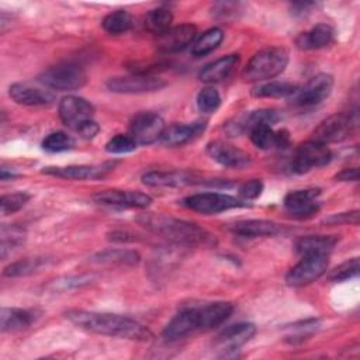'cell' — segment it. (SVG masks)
I'll list each match as a JSON object with an SVG mask.
<instances>
[{
  "instance_id": "cell-1",
  "label": "cell",
  "mask_w": 360,
  "mask_h": 360,
  "mask_svg": "<svg viewBox=\"0 0 360 360\" xmlns=\"http://www.w3.org/2000/svg\"><path fill=\"white\" fill-rule=\"evenodd\" d=\"M233 311L232 304L225 301L191 305L176 314L163 329L166 340H179L198 330H210L225 322Z\"/></svg>"
},
{
  "instance_id": "cell-2",
  "label": "cell",
  "mask_w": 360,
  "mask_h": 360,
  "mask_svg": "<svg viewBox=\"0 0 360 360\" xmlns=\"http://www.w3.org/2000/svg\"><path fill=\"white\" fill-rule=\"evenodd\" d=\"M66 318L77 328L98 335L117 336L138 342H149L153 338L152 332L145 325L132 318L117 314L72 309L66 312Z\"/></svg>"
},
{
  "instance_id": "cell-3",
  "label": "cell",
  "mask_w": 360,
  "mask_h": 360,
  "mask_svg": "<svg viewBox=\"0 0 360 360\" xmlns=\"http://www.w3.org/2000/svg\"><path fill=\"white\" fill-rule=\"evenodd\" d=\"M136 221L150 232L179 245L211 248L217 243L215 236L207 229L184 219L163 214H142L136 218Z\"/></svg>"
},
{
  "instance_id": "cell-4",
  "label": "cell",
  "mask_w": 360,
  "mask_h": 360,
  "mask_svg": "<svg viewBox=\"0 0 360 360\" xmlns=\"http://www.w3.org/2000/svg\"><path fill=\"white\" fill-rule=\"evenodd\" d=\"M288 63V52L280 46L257 51L242 72L246 82H264L278 76Z\"/></svg>"
},
{
  "instance_id": "cell-5",
  "label": "cell",
  "mask_w": 360,
  "mask_h": 360,
  "mask_svg": "<svg viewBox=\"0 0 360 360\" xmlns=\"http://www.w3.org/2000/svg\"><path fill=\"white\" fill-rule=\"evenodd\" d=\"M39 83L46 89L69 91L77 90L86 84L87 75L82 66L73 62H63L44 70L39 77Z\"/></svg>"
},
{
  "instance_id": "cell-6",
  "label": "cell",
  "mask_w": 360,
  "mask_h": 360,
  "mask_svg": "<svg viewBox=\"0 0 360 360\" xmlns=\"http://www.w3.org/2000/svg\"><path fill=\"white\" fill-rule=\"evenodd\" d=\"M329 255L312 253L304 255L302 259L292 266L285 274V283L290 287H304L318 280L328 269Z\"/></svg>"
},
{
  "instance_id": "cell-7",
  "label": "cell",
  "mask_w": 360,
  "mask_h": 360,
  "mask_svg": "<svg viewBox=\"0 0 360 360\" xmlns=\"http://www.w3.org/2000/svg\"><path fill=\"white\" fill-rule=\"evenodd\" d=\"M356 120L353 114L339 112L323 120L312 132L311 141L328 145L345 141L353 131Z\"/></svg>"
},
{
  "instance_id": "cell-8",
  "label": "cell",
  "mask_w": 360,
  "mask_h": 360,
  "mask_svg": "<svg viewBox=\"0 0 360 360\" xmlns=\"http://www.w3.org/2000/svg\"><path fill=\"white\" fill-rule=\"evenodd\" d=\"M183 205L191 211L211 215L231 208L245 207L246 202L224 193H197L186 197L183 200Z\"/></svg>"
},
{
  "instance_id": "cell-9",
  "label": "cell",
  "mask_w": 360,
  "mask_h": 360,
  "mask_svg": "<svg viewBox=\"0 0 360 360\" xmlns=\"http://www.w3.org/2000/svg\"><path fill=\"white\" fill-rule=\"evenodd\" d=\"M166 82L159 76L149 73H135L128 76H117L107 80L108 90L121 94H141L160 90Z\"/></svg>"
},
{
  "instance_id": "cell-10",
  "label": "cell",
  "mask_w": 360,
  "mask_h": 360,
  "mask_svg": "<svg viewBox=\"0 0 360 360\" xmlns=\"http://www.w3.org/2000/svg\"><path fill=\"white\" fill-rule=\"evenodd\" d=\"M332 160V152L328 145L308 141L300 145L291 160V170L302 174L315 167L326 166Z\"/></svg>"
},
{
  "instance_id": "cell-11",
  "label": "cell",
  "mask_w": 360,
  "mask_h": 360,
  "mask_svg": "<svg viewBox=\"0 0 360 360\" xmlns=\"http://www.w3.org/2000/svg\"><path fill=\"white\" fill-rule=\"evenodd\" d=\"M165 128V121L159 114L141 111L129 122V135L138 145H150L162 138Z\"/></svg>"
},
{
  "instance_id": "cell-12",
  "label": "cell",
  "mask_w": 360,
  "mask_h": 360,
  "mask_svg": "<svg viewBox=\"0 0 360 360\" xmlns=\"http://www.w3.org/2000/svg\"><path fill=\"white\" fill-rule=\"evenodd\" d=\"M332 89L333 77L328 73H319L309 79L302 87L297 89L292 101L300 107H314L328 98Z\"/></svg>"
},
{
  "instance_id": "cell-13",
  "label": "cell",
  "mask_w": 360,
  "mask_h": 360,
  "mask_svg": "<svg viewBox=\"0 0 360 360\" xmlns=\"http://www.w3.org/2000/svg\"><path fill=\"white\" fill-rule=\"evenodd\" d=\"M94 115V107L90 101L79 96H66L59 103V117L62 122L77 132V129L91 121Z\"/></svg>"
},
{
  "instance_id": "cell-14",
  "label": "cell",
  "mask_w": 360,
  "mask_h": 360,
  "mask_svg": "<svg viewBox=\"0 0 360 360\" xmlns=\"http://www.w3.org/2000/svg\"><path fill=\"white\" fill-rule=\"evenodd\" d=\"M319 188H304L290 191L284 197V208L294 218H309L321 208Z\"/></svg>"
},
{
  "instance_id": "cell-15",
  "label": "cell",
  "mask_w": 360,
  "mask_h": 360,
  "mask_svg": "<svg viewBox=\"0 0 360 360\" xmlns=\"http://www.w3.org/2000/svg\"><path fill=\"white\" fill-rule=\"evenodd\" d=\"M197 37V28L193 24H180L170 27L165 32L156 35V48L165 53H173L183 51L186 46L194 42Z\"/></svg>"
},
{
  "instance_id": "cell-16",
  "label": "cell",
  "mask_w": 360,
  "mask_h": 360,
  "mask_svg": "<svg viewBox=\"0 0 360 360\" xmlns=\"http://www.w3.org/2000/svg\"><path fill=\"white\" fill-rule=\"evenodd\" d=\"M207 153L210 158L225 167L232 169H242L252 163V158L245 150L225 143L222 141H214L207 145Z\"/></svg>"
},
{
  "instance_id": "cell-17",
  "label": "cell",
  "mask_w": 360,
  "mask_h": 360,
  "mask_svg": "<svg viewBox=\"0 0 360 360\" xmlns=\"http://www.w3.org/2000/svg\"><path fill=\"white\" fill-rule=\"evenodd\" d=\"M8 94L17 104L28 107L49 105L55 100V94L51 90L34 86L28 82L13 83L8 89Z\"/></svg>"
},
{
  "instance_id": "cell-18",
  "label": "cell",
  "mask_w": 360,
  "mask_h": 360,
  "mask_svg": "<svg viewBox=\"0 0 360 360\" xmlns=\"http://www.w3.org/2000/svg\"><path fill=\"white\" fill-rule=\"evenodd\" d=\"M278 120H280V114L276 110L260 108V110L249 111V112H245L239 117H235L233 120H231L229 122L225 124L224 129L226 131V134L229 136H238L243 132H248L250 129V127H253L255 124L266 122V124L273 125Z\"/></svg>"
},
{
  "instance_id": "cell-19",
  "label": "cell",
  "mask_w": 360,
  "mask_h": 360,
  "mask_svg": "<svg viewBox=\"0 0 360 360\" xmlns=\"http://www.w3.org/2000/svg\"><path fill=\"white\" fill-rule=\"evenodd\" d=\"M256 333V326L250 322H239L225 328L215 339V347L222 352H233L248 343Z\"/></svg>"
},
{
  "instance_id": "cell-20",
  "label": "cell",
  "mask_w": 360,
  "mask_h": 360,
  "mask_svg": "<svg viewBox=\"0 0 360 360\" xmlns=\"http://www.w3.org/2000/svg\"><path fill=\"white\" fill-rule=\"evenodd\" d=\"M111 163H104L98 166L89 165H70V166H48L44 167L42 173L68 179V180H87V179H100L108 170H111Z\"/></svg>"
},
{
  "instance_id": "cell-21",
  "label": "cell",
  "mask_w": 360,
  "mask_h": 360,
  "mask_svg": "<svg viewBox=\"0 0 360 360\" xmlns=\"http://www.w3.org/2000/svg\"><path fill=\"white\" fill-rule=\"evenodd\" d=\"M94 198L101 204L124 208H146L152 202L150 195L131 190H105L98 193Z\"/></svg>"
},
{
  "instance_id": "cell-22",
  "label": "cell",
  "mask_w": 360,
  "mask_h": 360,
  "mask_svg": "<svg viewBox=\"0 0 360 360\" xmlns=\"http://www.w3.org/2000/svg\"><path fill=\"white\" fill-rule=\"evenodd\" d=\"M205 121H195L190 124H173L165 128L160 141L167 146H181L197 138L205 129Z\"/></svg>"
},
{
  "instance_id": "cell-23",
  "label": "cell",
  "mask_w": 360,
  "mask_h": 360,
  "mask_svg": "<svg viewBox=\"0 0 360 360\" xmlns=\"http://www.w3.org/2000/svg\"><path fill=\"white\" fill-rule=\"evenodd\" d=\"M335 39V30L329 24H316L309 31L300 34L295 39V45L304 51L321 49L330 45Z\"/></svg>"
},
{
  "instance_id": "cell-24",
  "label": "cell",
  "mask_w": 360,
  "mask_h": 360,
  "mask_svg": "<svg viewBox=\"0 0 360 360\" xmlns=\"http://www.w3.org/2000/svg\"><path fill=\"white\" fill-rule=\"evenodd\" d=\"M238 65H239V55L231 53V55L222 56V58L205 65L201 69L198 79L204 83L222 82L231 76V73L236 69Z\"/></svg>"
},
{
  "instance_id": "cell-25",
  "label": "cell",
  "mask_w": 360,
  "mask_h": 360,
  "mask_svg": "<svg viewBox=\"0 0 360 360\" xmlns=\"http://www.w3.org/2000/svg\"><path fill=\"white\" fill-rule=\"evenodd\" d=\"M231 231L239 236L245 238H259V236H274L281 229L280 225L267 219H240L231 225Z\"/></svg>"
},
{
  "instance_id": "cell-26",
  "label": "cell",
  "mask_w": 360,
  "mask_h": 360,
  "mask_svg": "<svg viewBox=\"0 0 360 360\" xmlns=\"http://www.w3.org/2000/svg\"><path fill=\"white\" fill-rule=\"evenodd\" d=\"M338 240L339 238L335 235H307L295 240V250L301 256L312 253L329 255L336 246Z\"/></svg>"
},
{
  "instance_id": "cell-27",
  "label": "cell",
  "mask_w": 360,
  "mask_h": 360,
  "mask_svg": "<svg viewBox=\"0 0 360 360\" xmlns=\"http://www.w3.org/2000/svg\"><path fill=\"white\" fill-rule=\"evenodd\" d=\"M195 177L186 172H158L152 170L142 176V181L150 187H180L194 183Z\"/></svg>"
},
{
  "instance_id": "cell-28",
  "label": "cell",
  "mask_w": 360,
  "mask_h": 360,
  "mask_svg": "<svg viewBox=\"0 0 360 360\" xmlns=\"http://www.w3.org/2000/svg\"><path fill=\"white\" fill-rule=\"evenodd\" d=\"M34 316L31 312L21 308H1L0 328L3 332L15 333L31 326Z\"/></svg>"
},
{
  "instance_id": "cell-29",
  "label": "cell",
  "mask_w": 360,
  "mask_h": 360,
  "mask_svg": "<svg viewBox=\"0 0 360 360\" xmlns=\"http://www.w3.org/2000/svg\"><path fill=\"white\" fill-rule=\"evenodd\" d=\"M141 256L135 250L128 249H107L98 252L90 257L93 263H103V264H124V266H134L138 264Z\"/></svg>"
},
{
  "instance_id": "cell-30",
  "label": "cell",
  "mask_w": 360,
  "mask_h": 360,
  "mask_svg": "<svg viewBox=\"0 0 360 360\" xmlns=\"http://www.w3.org/2000/svg\"><path fill=\"white\" fill-rule=\"evenodd\" d=\"M298 86L290 82H266L252 90L253 97L259 98H285L294 96Z\"/></svg>"
},
{
  "instance_id": "cell-31",
  "label": "cell",
  "mask_w": 360,
  "mask_h": 360,
  "mask_svg": "<svg viewBox=\"0 0 360 360\" xmlns=\"http://www.w3.org/2000/svg\"><path fill=\"white\" fill-rule=\"evenodd\" d=\"M222 39H224V32L218 27H212V28L204 31L191 44L193 45L191 46L193 56L200 58V56H204V55L212 52L215 48L219 46Z\"/></svg>"
},
{
  "instance_id": "cell-32",
  "label": "cell",
  "mask_w": 360,
  "mask_h": 360,
  "mask_svg": "<svg viewBox=\"0 0 360 360\" xmlns=\"http://www.w3.org/2000/svg\"><path fill=\"white\" fill-rule=\"evenodd\" d=\"M132 25H134V18L127 10H115L107 14L101 21V27L104 28V31L112 35L124 34L129 31Z\"/></svg>"
},
{
  "instance_id": "cell-33",
  "label": "cell",
  "mask_w": 360,
  "mask_h": 360,
  "mask_svg": "<svg viewBox=\"0 0 360 360\" xmlns=\"http://www.w3.org/2000/svg\"><path fill=\"white\" fill-rule=\"evenodd\" d=\"M248 132H249L250 141L256 148L263 150L277 148V134L276 131H273L270 124H266V122L255 124L253 127H250Z\"/></svg>"
},
{
  "instance_id": "cell-34",
  "label": "cell",
  "mask_w": 360,
  "mask_h": 360,
  "mask_svg": "<svg viewBox=\"0 0 360 360\" xmlns=\"http://www.w3.org/2000/svg\"><path fill=\"white\" fill-rule=\"evenodd\" d=\"M173 14L169 8L158 7L150 10L145 17V28L156 35L165 32L172 27Z\"/></svg>"
},
{
  "instance_id": "cell-35",
  "label": "cell",
  "mask_w": 360,
  "mask_h": 360,
  "mask_svg": "<svg viewBox=\"0 0 360 360\" xmlns=\"http://www.w3.org/2000/svg\"><path fill=\"white\" fill-rule=\"evenodd\" d=\"M75 146V139L68 135L63 131H56L51 132L44 141H42V148L48 152L58 153V152H65L70 150Z\"/></svg>"
},
{
  "instance_id": "cell-36",
  "label": "cell",
  "mask_w": 360,
  "mask_h": 360,
  "mask_svg": "<svg viewBox=\"0 0 360 360\" xmlns=\"http://www.w3.org/2000/svg\"><path fill=\"white\" fill-rule=\"evenodd\" d=\"M221 105V96L217 89L214 87H204L197 94V107L201 112L211 114L218 110Z\"/></svg>"
},
{
  "instance_id": "cell-37",
  "label": "cell",
  "mask_w": 360,
  "mask_h": 360,
  "mask_svg": "<svg viewBox=\"0 0 360 360\" xmlns=\"http://www.w3.org/2000/svg\"><path fill=\"white\" fill-rule=\"evenodd\" d=\"M42 260L38 259V257H27V259H21V260H17L11 264H8L3 274L7 276V277H20V276H27V274H31L34 273L39 266H41Z\"/></svg>"
},
{
  "instance_id": "cell-38",
  "label": "cell",
  "mask_w": 360,
  "mask_h": 360,
  "mask_svg": "<svg viewBox=\"0 0 360 360\" xmlns=\"http://www.w3.org/2000/svg\"><path fill=\"white\" fill-rule=\"evenodd\" d=\"M359 270H360V263H359V257H353L349 259L346 262H343L342 264H339L338 267H335L330 273H329V280L335 281V283H340V281H346L350 278H354L359 276Z\"/></svg>"
},
{
  "instance_id": "cell-39",
  "label": "cell",
  "mask_w": 360,
  "mask_h": 360,
  "mask_svg": "<svg viewBox=\"0 0 360 360\" xmlns=\"http://www.w3.org/2000/svg\"><path fill=\"white\" fill-rule=\"evenodd\" d=\"M25 239V232L18 226H3L1 228V257H6L7 250L20 246Z\"/></svg>"
},
{
  "instance_id": "cell-40",
  "label": "cell",
  "mask_w": 360,
  "mask_h": 360,
  "mask_svg": "<svg viewBox=\"0 0 360 360\" xmlns=\"http://www.w3.org/2000/svg\"><path fill=\"white\" fill-rule=\"evenodd\" d=\"M30 198H31V195L28 193H24V191L1 195V198H0L1 214L8 215V214L20 211L30 201Z\"/></svg>"
},
{
  "instance_id": "cell-41",
  "label": "cell",
  "mask_w": 360,
  "mask_h": 360,
  "mask_svg": "<svg viewBox=\"0 0 360 360\" xmlns=\"http://www.w3.org/2000/svg\"><path fill=\"white\" fill-rule=\"evenodd\" d=\"M138 143L134 141L131 135H124L118 134L112 136L107 143H105V150L112 155H122V153H129L136 149Z\"/></svg>"
},
{
  "instance_id": "cell-42",
  "label": "cell",
  "mask_w": 360,
  "mask_h": 360,
  "mask_svg": "<svg viewBox=\"0 0 360 360\" xmlns=\"http://www.w3.org/2000/svg\"><path fill=\"white\" fill-rule=\"evenodd\" d=\"M263 191V181L260 179H252L239 186V195L243 200H255Z\"/></svg>"
},
{
  "instance_id": "cell-43",
  "label": "cell",
  "mask_w": 360,
  "mask_h": 360,
  "mask_svg": "<svg viewBox=\"0 0 360 360\" xmlns=\"http://www.w3.org/2000/svg\"><path fill=\"white\" fill-rule=\"evenodd\" d=\"M323 224L328 225H346V224H359V211H349V212H340V214H333L328 218L323 219Z\"/></svg>"
},
{
  "instance_id": "cell-44",
  "label": "cell",
  "mask_w": 360,
  "mask_h": 360,
  "mask_svg": "<svg viewBox=\"0 0 360 360\" xmlns=\"http://www.w3.org/2000/svg\"><path fill=\"white\" fill-rule=\"evenodd\" d=\"M238 3H217L214 6V15L222 20H226L229 15H235L238 11Z\"/></svg>"
},
{
  "instance_id": "cell-45",
  "label": "cell",
  "mask_w": 360,
  "mask_h": 360,
  "mask_svg": "<svg viewBox=\"0 0 360 360\" xmlns=\"http://www.w3.org/2000/svg\"><path fill=\"white\" fill-rule=\"evenodd\" d=\"M100 131V127L96 121H87L86 124H83L79 129H77V134L84 138V139H93Z\"/></svg>"
},
{
  "instance_id": "cell-46",
  "label": "cell",
  "mask_w": 360,
  "mask_h": 360,
  "mask_svg": "<svg viewBox=\"0 0 360 360\" xmlns=\"http://www.w3.org/2000/svg\"><path fill=\"white\" fill-rule=\"evenodd\" d=\"M336 180L339 181H357L359 180V169L357 167H347L339 172L335 176Z\"/></svg>"
},
{
  "instance_id": "cell-47",
  "label": "cell",
  "mask_w": 360,
  "mask_h": 360,
  "mask_svg": "<svg viewBox=\"0 0 360 360\" xmlns=\"http://www.w3.org/2000/svg\"><path fill=\"white\" fill-rule=\"evenodd\" d=\"M312 6H314V3H295V4H292V10H294L292 13L302 15L304 13H308V8Z\"/></svg>"
}]
</instances>
